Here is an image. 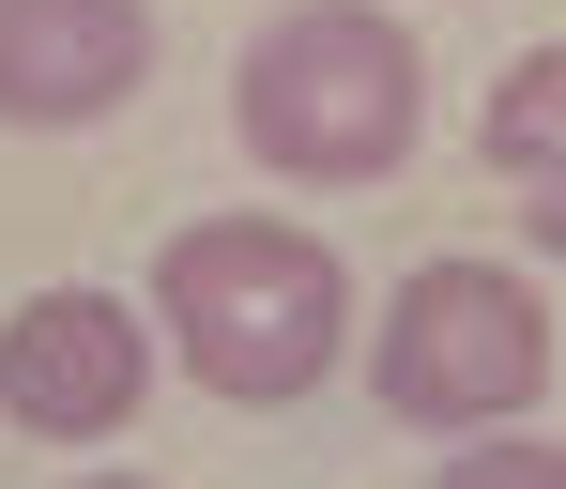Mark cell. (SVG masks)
I'll list each match as a JSON object with an SVG mask.
<instances>
[{"label":"cell","instance_id":"6da1fadb","mask_svg":"<svg viewBox=\"0 0 566 489\" xmlns=\"http://www.w3.org/2000/svg\"><path fill=\"white\" fill-rule=\"evenodd\" d=\"M154 321L185 352V383H214L230 413H276V397L337 383L353 352V261L291 214H185L154 245Z\"/></svg>","mask_w":566,"mask_h":489},{"label":"cell","instance_id":"8992f818","mask_svg":"<svg viewBox=\"0 0 566 489\" xmlns=\"http://www.w3.org/2000/svg\"><path fill=\"white\" fill-rule=\"evenodd\" d=\"M474 153H490V184L521 199L536 261H566V46H536V62H505V77H490Z\"/></svg>","mask_w":566,"mask_h":489},{"label":"cell","instance_id":"7a4b0ae2","mask_svg":"<svg viewBox=\"0 0 566 489\" xmlns=\"http://www.w3.org/2000/svg\"><path fill=\"white\" fill-rule=\"evenodd\" d=\"M413 123H429V46H413V15H382V0H291V15L245 31V62H230V138H245L276 184L353 199V184H382V169L413 153Z\"/></svg>","mask_w":566,"mask_h":489},{"label":"cell","instance_id":"3957f363","mask_svg":"<svg viewBox=\"0 0 566 489\" xmlns=\"http://www.w3.org/2000/svg\"><path fill=\"white\" fill-rule=\"evenodd\" d=\"M552 383V306L521 261H413L398 291H382V337H368V397L398 428H521Z\"/></svg>","mask_w":566,"mask_h":489},{"label":"cell","instance_id":"277c9868","mask_svg":"<svg viewBox=\"0 0 566 489\" xmlns=\"http://www.w3.org/2000/svg\"><path fill=\"white\" fill-rule=\"evenodd\" d=\"M154 397V321L123 291H31L0 321V413L31 444H107Z\"/></svg>","mask_w":566,"mask_h":489},{"label":"cell","instance_id":"52a82bcc","mask_svg":"<svg viewBox=\"0 0 566 489\" xmlns=\"http://www.w3.org/2000/svg\"><path fill=\"white\" fill-rule=\"evenodd\" d=\"M429 489H566V444H536V428H474Z\"/></svg>","mask_w":566,"mask_h":489},{"label":"cell","instance_id":"ba28073f","mask_svg":"<svg viewBox=\"0 0 566 489\" xmlns=\"http://www.w3.org/2000/svg\"><path fill=\"white\" fill-rule=\"evenodd\" d=\"M93 489H154V475H93Z\"/></svg>","mask_w":566,"mask_h":489},{"label":"cell","instance_id":"5b68a950","mask_svg":"<svg viewBox=\"0 0 566 489\" xmlns=\"http://www.w3.org/2000/svg\"><path fill=\"white\" fill-rule=\"evenodd\" d=\"M154 93V0H0V123L77 138Z\"/></svg>","mask_w":566,"mask_h":489}]
</instances>
